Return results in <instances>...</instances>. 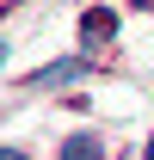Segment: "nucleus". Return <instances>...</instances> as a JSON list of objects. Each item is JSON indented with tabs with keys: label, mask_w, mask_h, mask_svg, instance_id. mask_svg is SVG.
Listing matches in <instances>:
<instances>
[{
	"label": "nucleus",
	"mask_w": 154,
	"mask_h": 160,
	"mask_svg": "<svg viewBox=\"0 0 154 160\" xmlns=\"http://www.w3.org/2000/svg\"><path fill=\"white\" fill-rule=\"evenodd\" d=\"M86 68H93L86 56H68V62H56V68H43V74H31L25 86H68V80H80Z\"/></svg>",
	"instance_id": "1"
},
{
	"label": "nucleus",
	"mask_w": 154,
	"mask_h": 160,
	"mask_svg": "<svg viewBox=\"0 0 154 160\" xmlns=\"http://www.w3.org/2000/svg\"><path fill=\"white\" fill-rule=\"evenodd\" d=\"M117 31V19H105V12H93V19H86V49H93L99 37H111Z\"/></svg>",
	"instance_id": "2"
},
{
	"label": "nucleus",
	"mask_w": 154,
	"mask_h": 160,
	"mask_svg": "<svg viewBox=\"0 0 154 160\" xmlns=\"http://www.w3.org/2000/svg\"><path fill=\"white\" fill-rule=\"evenodd\" d=\"M99 148H105L99 136H68V142H62V154H99Z\"/></svg>",
	"instance_id": "3"
},
{
	"label": "nucleus",
	"mask_w": 154,
	"mask_h": 160,
	"mask_svg": "<svg viewBox=\"0 0 154 160\" xmlns=\"http://www.w3.org/2000/svg\"><path fill=\"white\" fill-rule=\"evenodd\" d=\"M6 56H13V49H6V37H0V62H6Z\"/></svg>",
	"instance_id": "4"
},
{
	"label": "nucleus",
	"mask_w": 154,
	"mask_h": 160,
	"mask_svg": "<svg viewBox=\"0 0 154 160\" xmlns=\"http://www.w3.org/2000/svg\"><path fill=\"white\" fill-rule=\"evenodd\" d=\"M148 154H154V142H148Z\"/></svg>",
	"instance_id": "5"
}]
</instances>
